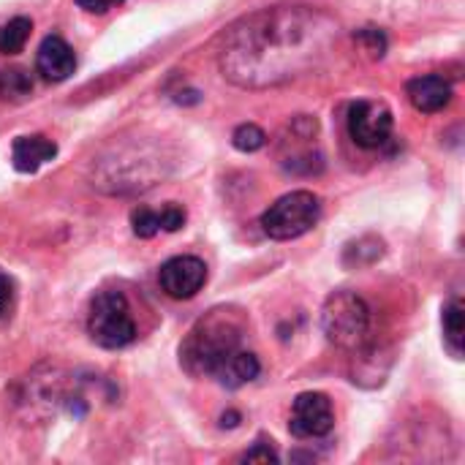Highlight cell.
<instances>
[{
    "label": "cell",
    "instance_id": "1",
    "mask_svg": "<svg viewBox=\"0 0 465 465\" xmlns=\"http://www.w3.org/2000/svg\"><path fill=\"white\" fill-rule=\"evenodd\" d=\"M338 38V25L311 8H267L240 25L223 41V76L240 87L289 82L324 57Z\"/></svg>",
    "mask_w": 465,
    "mask_h": 465
},
{
    "label": "cell",
    "instance_id": "2",
    "mask_svg": "<svg viewBox=\"0 0 465 465\" xmlns=\"http://www.w3.org/2000/svg\"><path fill=\"white\" fill-rule=\"evenodd\" d=\"M242 341V324L229 311H213L207 319H202L180 346V362L191 376H213L215 368L240 349Z\"/></svg>",
    "mask_w": 465,
    "mask_h": 465
},
{
    "label": "cell",
    "instance_id": "3",
    "mask_svg": "<svg viewBox=\"0 0 465 465\" xmlns=\"http://www.w3.org/2000/svg\"><path fill=\"white\" fill-rule=\"evenodd\" d=\"M327 341L346 351H360L371 338V308L354 292H335L322 311Z\"/></svg>",
    "mask_w": 465,
    "mask_h": 465
},
{
    "label": "cell",
    "instance_id": "4",
    "mask_svg": "<svg viewBox=\"0 0 465 465\" xmlns=\"http://www.w3.org/2000/svg\"><path fill=\"white\" fill-rule=\"evenodd\" d=\"M87 330L90 338L101 349H125L136 338V324L128 308V300L123 292H101L90 302V316H87Z\"/></svg>",
    "mask_w": 465,
    "mask_h": 465
},
{
    "label": "cell",
    "instance_id": "5",
    "mask_svg": "<svg viewBox=\"0 0 465 465\" xmlns=\"http://www.w3.org/2000/svg\"><path fill=\"white\" fill-rule=\"evenodd\" d=\"M322 221V199L313 191H292L270 204L262 229L270 240H297Z\"/></svg>",
    "mask_w": 465,
    "mask_h": 465
},
{
    "label": "cell",
    "instance_id": "6",
    "mask_svg": "<svg viewBox=\"0 0 465 465\" xmlns=\"http://www.w3.org/2000/svg\"><path fill=\"white\" fill-rule=\"evenodd\" d=\"M349 136L354 139V144L365 147V150H379L390 142L392 136V112L387 104L381 101H354L349 106Z\"/></svg>",
    "mask_w": 465,
    "mask_h": 465
},
{
    "label": "cell",
    "instance_id": "7",
    "mask_svg": "<svg viewBox=\"0 0 465 465\" xmlns=\"http://www.w3.org/2000/svg\"><path fill=\"white\" fill-rule=\"evenodd\" d=\"M335 411L332 401L324 392H302L297 395L289 417V430L297 439H322L332 430Z\"/></svg>",
    "mask_w": 465,
    "mask_h": 465
},
{
    "label": "cell",
    "instance_id": "8",
    "mask_svg": "<svg viewBox=\"0 0 465 465\" xmlns=\"http://www.w3.org/2000/svg\"><path fill=\"white\" fill-rule=\"evenodd\" d=\"M158 283L172 300H191L207 283V264L199 256H174L161 264Z\"/></svg>",
    "mask_w": 465,
    "mask_h": 465
},
{
    "label": "cell",
    "instance_id": "9",
    "mask_svg": "<svg viewBox=\"0 0 465 465\" xmlns=\"http://www.w3.org/2000/svg\"><path fill=\"white\" fill-rule=\"evenodd\" d=\"M35 68L46 82H65L76 71L74 49L60 35H46L38 46Z\"/></svg>",
    "mask_w": 465,
    "mask_h": 465
},
{
    "label": "cell",
    "instance_id": "10",
    "mask_svg": "<svg viewBox=\"0 0 465 465\" xmlns=\"http://www.w3.org/2000/svg\"><path fill=\"white\" fill-rule=\"evenodd\" d=\"M406 93H409V101L414 104V109L425 112V114H436L444 106H450V101H452V84L441 74H425V76L411 79L406 84Z\"/></svg>",
    "mask_w": 465,
    "mask_h": 465
},
{
    "label": "cell",
    "instance_id": "11",
    "mask_svg": "<svg viewBox=\"0 0 465 465\" xmlns=\"http://www.w3.org/2000/svg\"><path fill=\"white\" fill-rule=\"evenodd\" d=\"M57 155V144L41 134H33V136H19L11 147V163L16 172L22 174H33L38 172L44 163H49L52 158Z\"/></svg>",
    "mask_w": 465,
    "mask_h": 465
},
{
    "label": "cell",
    "instance_id": "12",
    "mask_svg": "<svg viewBox=\"0 0 465 465\" xmlns=\"http://www.w3.org/2000/svg\"><path fill=\"white\" fill-rule=\"evenodd\" d=\"M259 373H262L259 357L251 354V351L234 349V351L215 368L213 379H215L221 387H226V390H240V387L251 384L253 379H259Z\"/></svg>",
    "mask_w": 465,
    "mask_h": 465
},
{
    "label": "cell",
    "instance_id": "13",
    "mask_svg": "<svg viewBox=\"0 0 465 465\" xmlns=\"http://www.w3.org/2000/svg\"><path fill=\"white\" fill-rule=\"evenodd\" d=\"M444 341H447V349L452 351V357L460 360L465 346L463 302L460 300H450L444 308Z\"/></svg>",
    "mask_w": 465,
    "mask_h": 465
},
{
    "label": "cell",
    "instance_id": "14",
    "mask_svg": "<svg viewBox=\"0 0 465 465\" xmlns=\"http://www.w3.org/2000/svg\"><path fill=\"white\" fill-rule=\"evenodd\" d=\"M30 30H33V22L27 16H14L5 25H0V52L3 54L22 52L30 38Z\"/></svg>",
    "mask_w": 465,
    "mask_h": 465
},
{
    "label": "cell",
    "instance_id": "15",
    "mask_svg": "<svg viewBox=\"0 0 465 465\" xmlns=\"http://www.w3.org/2000/svg\"><path fill=\"white\" fill-rule=\"evenodd\" d=\"M33 93V79L25 68H5L0 71V95L11 101H22Z\"/></svg>",
    "mask_w": 465,
    "mask_h": 465
},
{
    "label": "cell",
    "instance_id": "16",
    "mask_svg": "<svg viewBox=\"0 0 465 465\" xmlns=\"http://www.w3.org/2000/svg\"><path fill=\"white\" fill-rule=\"evenodd\" d=\"M232 144L240 150V153H256L267 144V134L256 125V123H242L234 128L232 134Z\"/></svg>",
    "mask_w": 465,
    "mask_h": 465
},
{
    "label": "cell",
    "instance_id": "17",
    "mask_svg": "<svg viewBox=\"0 0 465 465\" xmlns=\"http://www.w3.org/2000/svg\"><path fill=\"white\" fill-rule=\"evenodd\" d=\"M131 226H134V234L142 237V240H150L161 232V215L158 210H150V207H136L131 213Z\"/></svg>",
    "mask_w": 465,
    "mask_h": 465
},
{
    "label": "cell",
    "instance_id": "18",
    "mask_svg": "<svg viewBox=\"0 0 465 465\" xmlns=\"http://www.w3.org/2000/svg\"><path fill=\"white\" fill-rule=\"evenodd\" d=\"M158 215H161V229L163 232H177L185 223V210L180 204H166L163 210H158Z\"/></svg>",
    "mask_w": 465,
    "mask_h": 465
},
{
    "label": "cell",
    "instance_id": "19",
    "mask_svg": "<svg viewBox=\"0 0 465 465\" xmlns=\"http://www.w3.org/2000/svg\"><path fill=\"white\" fill-rule=\"evenodd\" d=\"M357 38H360V41H365V44H368V49H371L376 57H381V54L387 52V35H384L381 30H376V27H365V30H360V33H357Z\"/></svg>",
    "mask_w": 465,
    "mask_h": 465
},
{
    "label": "cell",
    "instance_id": "20",
    "mask_svg": "<svg viewBox=\"0 0 465 465\" xmlns=\"http://www.w3.org/2000/svg\"><path fill=\"white\" fill-rule=\"evenodd\" d=\"M242 460L245 463H278L281 458H278V452L270 447V444H253V450H248L245 455H242Z\"/></svg>",
    "mask_w": 465,
    "mask_h": 465
},
{
    "label": "cell",
    "instance_id": "21",
    "mask_svg": "<svg viewBox=\"0 0 465 465\" xmlns=\"http://www.w3.org/2000/svg\"><path fill=\"white\" fill-rule=\"evenodd\" d=\"M123 0H76L79 8H84L87 14H106L112 5H120Z\"/></svg>",
    "mask_w": 465,
    "mask_h": 465
},
{
    "label": "cell",
    "instance_id": "22",
    "mask_svg": "<svg viewBox=\"0 0 465 465\" xmlns=\"http://www.w3.org/2000/svg\"><path fill=\"white\" fill-rule=\"evenodd\" d=\"M8 302H11V281H8V275L0 272V316L5 313Z\"/></svg>",
    "mask_w": 465,
    "mask_h": 465
},
{
    "label": "cell",
    "instance_id": "23",
    "mask_svg": "<svg viewBox=\"0 0 465 465\" xmlns=\"http://www.w3.org/2000/svg\"><path fill=\"white\" fill-rule=\"evenodd\" d=\"M174 101L177 104H199L202 101V93L199 90H185V93L180 90V93H174Z\"/></svg>",
    "mask_w": 465,
    "mask_h": 465
},
{
    "label": "cell",
    "instance_id": "24",
    "mask_svg": "<svg viewBox=\"0 0 465 465\" xmlns=\"http://www.w3.org/2000/svg\"><path fill=\"white\" fill-rule=\"evenodd\" d=\"M240 420H242V417H240L237 411H226V414L221 417V428H229V430H232V428L240 425Z\"/></svg>",
    "mask_w": 465,
    "mask_h": 465
}]
</instances>
